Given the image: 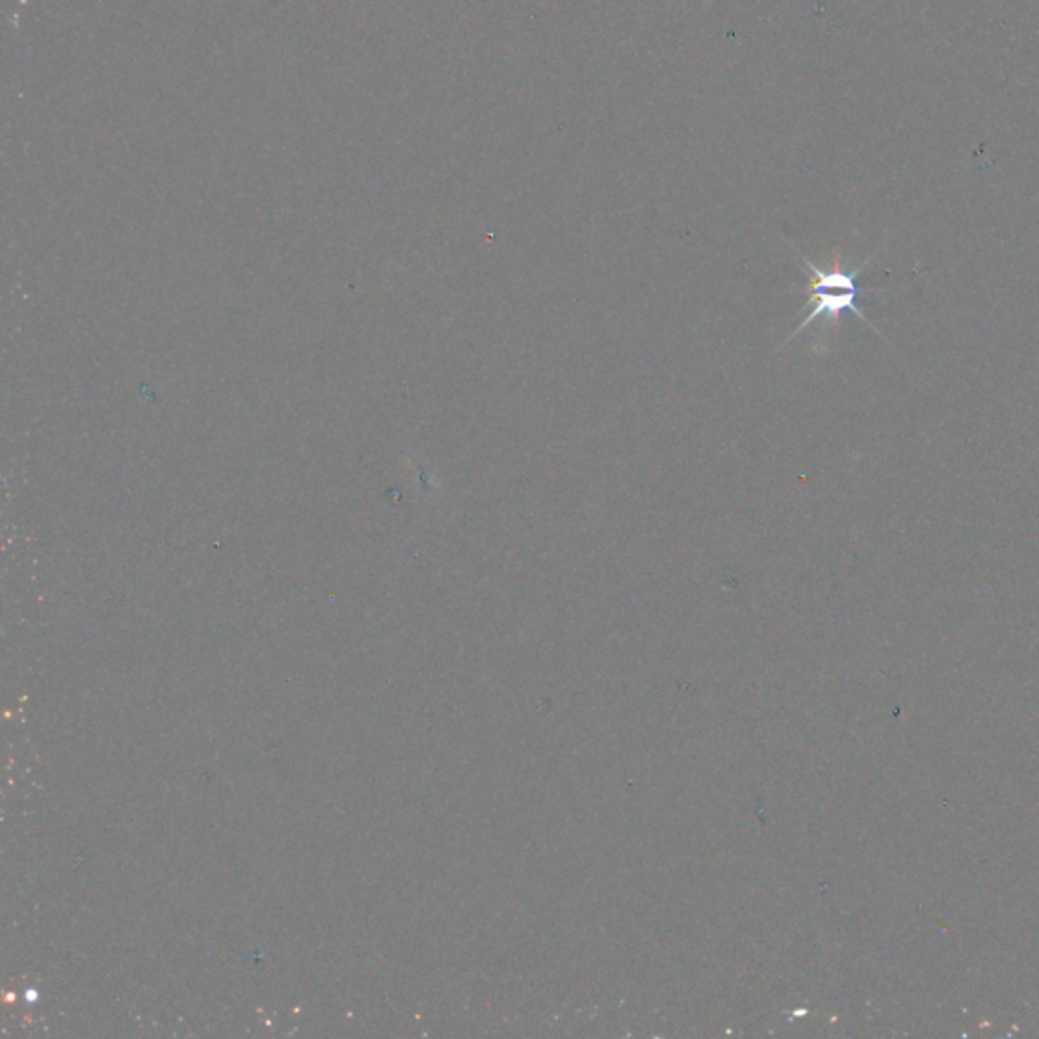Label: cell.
<instances>
[{
  "mask_svg": "<svg viewBox=\"0 0 1039 1039\" xmlns=\"http://www.w3.org/2000/svg\"><path fill=\"white\" fill-rule=\"evenodd\" d=\"M790 244L798 254L802 267L808 275V287L804 289L808 301H806V317L792 329V334L780 343L778 350H782L792 339L798 338L806 327H810L816 322H822L825 325H839L843 313H847V311L853 313L863 324L869 325L873 331L879 334V329L871 324L865 311L859 307V296L867 295V293H884V291L882 289H863V287H859L857 282L859 275L863 272V268L869 267L877 253L869 256L867 260H863L861 267H844L841 262V254H834L829 267H818L808 256H804V253L794 242H790Z\"/></svg>",
  "mask_w": 1039,
  "mask_h": 1039,
  "instance_id": "cell-1",
  "label": "cell"
}]
</instances>
